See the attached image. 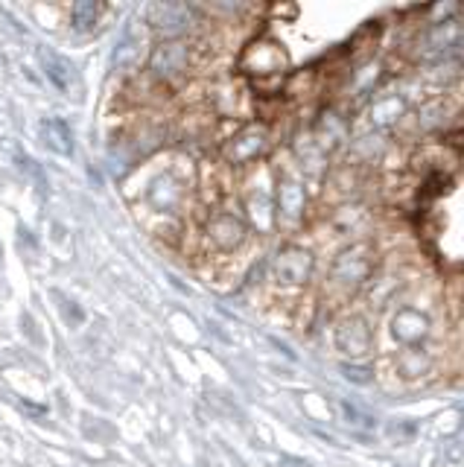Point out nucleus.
Segmentation results:
<instances>
[{
  "instance_id": "nucleus-1",
  "label": "nucleus",
  "mask_w": 464,
  "mask_h": 467,
  "mask_svg": "<svg viewBox=\"0 0 464 467\" xmlns=\"http://www.w3.org/2000/svg\"><path fill=\"white\" fill-rule=\"evenodd\" d=\"M286 67H289V56H286V50L281 47V44L272 41V38L252 41L240 56V70L245 73V77H252V79L254 77H260V79L278 77V73H284Z\"/></svg>"
},
{
  "instance_id": "nucleus-2",
  "label": "nucleus",
  "mask_w": 464,
  "mask_h": 467,
  "mask_svg": "<svg viewBox=\"0 0 464 467\" xmlns=\"http://www.w3.org/2000/svg\"><path fill=\"white\" fill-rule=\"evenodd\" d=\"M374 266H376V260H374L371 245L359 243V245L345 248L342 254H336V260H333V266H330V275L336 284L356 289L374 275Z\"/></svg>"
},
{
  "instance_id": "nucleus-3",
  "label": "nucleus",
  "mask_w": 464,
  "mask_h": 467,
  "mask_svg": "<svg viewBox=\"0 0 464 467\" xmlns=\"http://www.w3.org/2000/svg\"><path fill=\"white\" fill-rule=\"evenodd\" d=\"M313 266H315V257L310 248L286 245L281 248V254L274 257V281L281 286H304L310 281Z\"/></svg>"
},
{
  "instance_id": "nucleus-4",
  "label": "nucleus",
  "mask_w": 464,
  "mask_h": 467,
  "mask_svg": "<svg viewBox=\"0 0 464 467\" xmlns=\"http://www.w3.org/2000/svg\"><path fill=\"white\" fill-rule=\"evenodd\" d=\"M269 143H272L269 129L263 123H252L240 129L237 135L225 143V158L231 164H249V161L260 158L269 150Z\"/></svg>"
},
{
  "instance_id": "nucleus-5",
  "label": "nucleus",
  "mask_w": 464,
  "mask_h": 467,
  "mask_svg": "<svg viewBox=\"0 0 464 467\" xmlns=\"http://www.w3.org/2000/svg\"><path fill=\"white\" fill-rule=\"evenodd\" d=\"M187 65H191V47H187V41H181V38L161 41L152 50V58H150L152 73H155V77H161V79L179 77V73L187 70Z\"/></svg>"
},
{
  "instance_id": "nucleus-6",
  "label": "nucleus",
  "mask_w": 464,
  "mask_h": 467,
  "mask_svg": "<svg viewBox=\"0 0 464 467\" xmlns=\"http://www.w3.org/2000/svg\"><path fill=\"white\" fill-rule=\"evenodd\" d=\"M208 237L220 252H234L249 237V225L237 213H216L208 223Z\"/></svg>"
},
{
  "instance_id": "nucleus-7",
  "label": "nucleus",
  "mask_w": 464,
  "mask_h": 467,
  "mask_svg": "<svg viewBox=\"0 0 464 467\" xmlns=\"http://www.w3.org/2000/svg\"><path fill=\"white\" fill-rule=\"evenodd\" d=\"M336 348L347 357H366L371 348V327L362 316H347L336 327Z\"/></svg>"
},
{
  "instance_id": "nucleus-8",
  "label": "nucleus",
  "mask_w": 464,
  "mask_h": 467,
  "mask_svg": "<svg viewBox=\"0 0 464 467\" xmlns=\"http://www.w3.org/2000/svg\"><path fill=\"white\" fill-rule=\"evenodd\" d=\"M391 333H395V339L400 345L418 348L429 333V316H424L420 310H412V306H403V310L395 313V318H391Z\"/></svg>"
},
{
  "instance_id": "nucleus-9",
  "label": "nucleus",
  "mask_w": 464,
  "mask_h": 467,
  "mask_svg": "<svg viewBox=\"0 0 464 467\" xmlns=\"http://www.w3.org/2000/svg\"><path fill=\"white\" fill-rule=\"evenodd\" d=\"M304 208H307V193L295 179H281L278 182V216L284 223L295 225L301 223Z\"/></svg>"
},
{
  "instance_id": "nucleus-10",
  "label": "nucleus",
  "mask_w": 464,
  "mask_h": 467,
  "mask_svg": "<svg viewBox=\"0 0 464 467\" xmlns=\"http://www.w3.org/2000/svg\"><path fill=\"white\" fill-rule=\"evenodd\" d=\"M191 6L187 4H152L150 6V24L161 33H179L191 24Z\"/></svg>"
},
{
  "instance_id": "nucleus-11",
  "label": "nucleus",
  "mask_w": 464,
  "mask_h": 467,
  "mask_svg": "<svg viewBox=\"0 0 464 467\" xmlns=\"http://www.w3.org/2000/svg\"><path fill=\"white\" fill-rule=\"evenodd\" d=\"M41 131H45V140L53 152L59 155H74V135L65 120H45L41 123Z\"/></svg>"
},
{
  "instance_id": "nucleus-12",
  "label": "nucleus",
  "mask_w": 464,
  "mask_h": 467,
  "mask_svg": "<svg viewBox=\"0 0 464 467\" xmlns=\"http://www.w3.org/2000/svg\"><path fill=\"white\" fill-rule=\"evenodd\" d=\"M429 368V359L420 348H403L400 350V359H397V374L403 377H418Z\"/></svg>"
},
{
  "instance_id": "nucleus-13",
  "label": "nucleus",
  "mask_w": 464,
  "mask_h": 467,
  "mask_svg": "<svg viewBox=\"0 0 464 467\" xmlns=\"http://www.w3.org/2000/svg\"><path fill=\"white\" fill-rule=\"evenodd\" d=\"M103 12V4H91V0H82V4H74L70 9V24H74L77 33H88V29L97 24V15Z\"/></svg>"
},
{
  "instance_id": "nucleus-14",
  "label": "nucleus",
  "mask_w": 464,
  "mask_h": 467,
  "mask_svg": "<svg viewBox=\"0 0 464 467\" xmlns=\"http://www.w3.org/2000/svg\"><path fill=\"white\" fill-rule=\"evenodd\" d=\"M403 99L400 97H386L374 106V123L376 126H391L403 117Z\"/></svg>"
},
{
  "instance_id": "nucleus-15",
  "label": "nucleus",
  "mask_w": 464,
  "mask_h": 467,
  "mask_svg": "<svg viewBox=\"0 0 464 467\" xmlns=\"http://www.w3.org/2000/svg\"><path fill=\"white\" fill-rule=\"evenodd\" d=\"M339 371H342V377L345 379H351V383H371L374 379V371L368 368V365H354V362H342L339 365Z\"/></svg>"
},
{
  "instance_id": "nucleus-16",
  "label": "nucleus",
  "mask_w": 464,
  "mask_h": 467,
  "mask_svg": "<svg viewBox=\"0 0 464 467\" xmlns=\"http://www.w3.org/2000/svg\"><path fill=\"white\" fill-rule=\"evenodd\" d=\"M45 73L50 77V82L59 88V91H67V67L62 62H56V58H45Z\"/></svg>"
},
{
  "instance_id": "nucleus-17",
  "label": "nucleus",
  "mask_w": 464,
  "mask_h": 467,
  "mask_svg": "<svg viewBox=\"0 0 464 467\" xmlns=\"http://www.w3.org/2000/svg\"><path fill=\"white\" fill-rule=\"evenodd\" d=\"M342 409H345L347 420H351V423H356V427H371V423H374V420H368V415H362L359 409H354L351 403H345Z\"/></svg>"
},
{
  "instance_id": "nucleus-18",
  "label": "nucleus",
  "mask_w": 464,
  "mask_h": 467,
  "mask_svg": "<svg viewBox=\"0 0 464 467\" xmlns=\"http://www.w3.org/2000/svg\"><path fill=\"white\" fill-rule=\"evenodd\" d=\"M453 58L464 67V41H456V47H453Z\"/></svg>"
}]
</instances>
